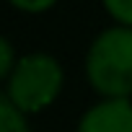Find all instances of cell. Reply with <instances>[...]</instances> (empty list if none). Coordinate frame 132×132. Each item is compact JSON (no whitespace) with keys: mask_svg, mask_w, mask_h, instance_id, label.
I'll use <instances>...</instances> for the list:
<instances>
[{"mask_svg":"<svg viewBox=\"0 0 132 132\" xmlns=\"http://www.w3.org/2000/svg\"><path fill=\"white\" fill-rule=\"evenodd\" d=\"M83 75L98 98H132V29H101L86 49Z\"/></svg>","mask_w":132,"mask_h":132,"instance_id":"6da1fadb","label":"cell"},{"mask_svg":"<svg viewBox=\"0 0 132 132\" xmlns=\"http://www.w3.org/2000/svg\"><path fill=\"white\" fill-rule=\"evenodd\" d=\"M65 65L52 52H26L18 57L16 68L3 86V93L29 117H36L57 104L65 91Z\"/></svg>","mask_w":132,"mask_h":132,"instance_id":"7a4b0ae2","label":"cell"},{"mask_svg":"<svg viewBox=\"0 0 132 132\" xmlns=\"http://www.w3.org/2000/svg\"><path fill=\"white\" fill-rule=\"evenodd\" d=\"M75 132H132V98H98L75 124Z\"/></svg>","mask_w":132,"mask_h":132,"instance_id":"3957f363","label":"cell"},{"mask_svg":"<svg viewBox=\"0 0 132 132\" xmlns=\"http://www.w3.org/2000/svg\"><path fill=\"white\" fill-rule=\"evenodd\" d=\"M29 119H31L29 114H23L3 91H0V132H34Z\"/></svg>","mask_w":132,"mask_h":132,"instance_id":"277c9868","label":"cell"},{"mask_svg":"<svg viewBox=\"0 0 132 132\" xmlns=\"http://www.w3.org/2000/svg\"><path fill=\"white\" fill-rule=\"evenodd\" d=\"M101 8L111 23L132 29V0H101Z\"/></svg>","mask_w":132,"mask_h":132,"instance_id":"5b68a950","label":"cell"},{"mask_svg":"<svg viewBox=\"0 0 132 132\" xmlns=\"http://www.w3.org/2000/svg\"><path fill=\"white\" fill-rule=\"evenodd\" d=\"M18 52L13 47V42L5 36V34H0V86H5L13 68H16V62H18Z\"/></svg>","mask_w":132,"mask_h":132,"instance_id":"8992f818","label":"cell"},{"mask_svg":"<svg viewBox=\"0 0 132 132\" xmlns=\"http://www.w3.org/2000/svg\"><path fill=\"white\" fill-rule=\"evenodd\" d=\"M5 3L23 16H42V13H49L60 0H5Z\"/></svg>","mask_w":132,"mask_h":132,"instance_id":"52a82bcc","label":"cell"}]
</instances>
